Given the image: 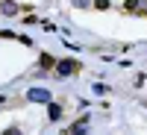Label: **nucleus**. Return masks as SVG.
<instances>
[{
	"mask_svg": "<svg viewBox=\"0 0 147 135\" xmlns=\"http://www.w3.org/2000/svg\"><path fill=\"white\" fill-rule=\"evenodd\" d=\"M27 97L32 103H50V91H44V88H30Z\"/></svg>",
	"mask_w": 147,
	"mask_h": 135,
	"instance_id": "nucleus-1",
	"label": "nucleus"
},
{
	"mask_svg": "<svg viewBox=\"0 0 147 135\" xmlns=\"http://www.w3.org/2000/svg\"><path fill=\"white\" fill-rule=\"evenodd\" d=\"M94 6L97 9H109V0H94Z\"/></svg>",
	"mask_w": 147,
	"mask_h": 135,
	"instance_id": "nucleus-7",
	"label": "nucleus"
},
{
	"mask_svg": "<svg viewBox=\"0 0 147 135\" xmlns=\"http://www.w3.org/2000/svg\"><path fill=\"white\" fill-rule=\"evenodd\" d=\"M124 9H129V12H136V9H138V0H124Z\"/></svg>",
	"mask_w": 147,
	"mask_h": 135,
	"instance_id": "nucleus-6",
	"label": "nucleus"
},
{
	"mask_svg": "<svg viewBox=\"0 0 147 135\" xmlns=\"http://www.w3.org/2000/svg\"><path fill=\"white\" fill-rule=\"evenodd\" d=\"M3 12H6V15H15V12H18V6L12 3V0H6V3H3Z\"/></svg>",
	"mask_w": 147,
	"mask_h": 135,
	"instance_id": "nucleus-4",
	"label": "nucleus"
},
{
	"mask_svg": "<svg viewBox=\"0 0 147 135\" xmlns=\"http://www.w3.org/2000/svg\"><path fill=\"white\" fill-rule=\"evenodd\" d=\"M53 65H56V59L44 53V56H41V68H53Z\"/></svg>",
	"mask_w": 147,
	"mask_h": 135,
	"instance_id": "nucleus-5",
	"label": "nucleus"
},
{
	"mask_svg": "<svg viewBox=\"0 0 147 135\" xmlns=\"http://www.w3.org/2000/svg\"><path fill=\"white\" fill-rule=\"evenodd\" d=\"M47 118L59 120V118H62V106H59V103H47Z\"/></svg>",
	"mask_w": 147,
	"mask_h": 135,
	"instance_id": "nucleus-3",
	"label": "nucleus"
},
{
	"mask_svg": "<svg viewBox=\"0 0 147 135\" xmlns=\"http://www.w3.org/2000/svg\"><path fill=\"white\" fill-rule=\"evenodd\" d=\"M56 68H59V73H62V77H68V73H74V71H77L80 65L74 62V59H62V62H59Z\"/></svg>",
	"mask_w": 147,
	"mask_h": 135,
	"instance_id": "nucleus-2",
	"label": "nucleus"
}]
</instances>
